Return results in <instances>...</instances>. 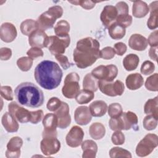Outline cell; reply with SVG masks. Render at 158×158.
I'll use <instances>...</instances> for the list:
<instances>
[{"label": "cell", "mask_w": 158, "mask_h": 158, "mask_svg": "<svg viewBox=\"0 0 158 158\" xmlns=\"http://www.w3.org/2000/svg\"><path fill=\"white\" fill-rule=\"evenodd\" d=\"M99 41L91 37H86L77 41L73 52V59L77 67L85 69L91 66L99 58Z\"/></svg>", "instance_id": "obj_1"}, {"label": "cell", "mask_w": 158, "mask_h": 158, "mask_svg": "<svg viewBox=\"0 0 158 158\" xmlns=\"http://www.w3.org/2000/svg\"><path fill=\"white\" fill-rule=\"evenodd\" d=\"M63 73L59 65L52 60H44L35 67L34 77L41 87L47 90H52L60 85Z\"/></svg>", "instance_id": "obj_2"}, {"label": "cell", "mask_w": 158, "mask_h": 158, "mask_svg": "<svg viewBox=\"0 0 158 158\" xmlns=\"http://www.w3.org/2000/svg\"><path fill=\"white\" fill-rule=\"evenodd\" d=\"M14 94L18 102L26 107L36 108L44 103V96L43 91L31 82L20 83L15 88Z\"/></svg>", "instance_id": "obj_3"}, {"label": "cell", "mask_w": 158, "mask_h": 158, "mask_svg": "<svg viewBox=\"0 0 158 158\" xmlns=\"http://www.w3.org/2000/svg\"><path fill=\"white\" fill-rule=\"evenodd\" d=\"M138 117L131 111L122 112L118 117L111 118L109 122L110 128L113 131L128 130L133 128L135 131L139 130Z\"/></svg>", "instance_id": "obj_4"}, {"label": "cell", "mask_w": 158, "mask_h": 158, "mask_svg": "<svg viewBox=\"0 0 158 158\" xmlns=\"http://www.w3.org/2000/svg\"><path fill=\"white\" fill-rule=\"evenodd\" d=\"M63 14V9L60 6H54L42 13L38 18L37 22L40 29L43 31L53 27L56 20L60 18Z\"/></svg>", "instance_id": "obj_5"}, {"label": "cell", "mask_w": 158, "mask_h": 158, "mask_svg": "<svg viewBox=\"0 0 158 158\" xmlns=\"http://www.w3.org/2000/svg\"><path fill=\"white\" fill-rule=\"evenodd\" d=\"M80 77L76 72H70L67 75L64 80V84L62 88V93L64 97L73 99L80 91Z\"/></svg>", "instance_id": "obj_6"}, {"label": "cell", "mask_w": 158, "mask_h": 158, "mask_svg": "<svg viewBox=\"0 0 158 158\" xmlns=\"http://www.w3.org/2000/svg\"><path fill=\"white\" fill-rule=\"evenodd\" d=\"M158 146V136L156 134H147L137 144L136 154L139 157L149 155Z\"/></svg>", "instance_id": "obj_7"}, {"label": "cell", "mask_w": 158, "mask_h": 158, "mask_svg": "<svg viewBox=\"0 0 158 158\" xmlns=\"http://www.w3.org/2000/svg\"><path fill=\"white\" fill-rule=\"evenodd\" d=\"M91 75L99 81H112L117 76L118 69L114 64L99 65L91 71Z\"/></svg>", "instance_id": "obj_8"}, {"label": "cell", "mask_w": 158, "mask_h": 158, "mask_svg": "<svg viewBox=\"0 0 158 158\" xmlns=\"http://www.w3.org/2000/svg\"><path fill=\"white\" fill-rule=\"evenodd\" d=\"M70 43L69 35L65 37H59L56 35L49 36V43L48 48L52 55L56 56L62 54L65 52V49Z\"/></svg>", "instance_id": "obj_9"}, {"label": "cell", "mask_w": 158, "mask_h": 158, "mask_svg": "<svg viewBox=\"0 0 158 158\" xmlns=\"http://www.w3.org/2000/svg\"><path fill=\"white\" fill-rule=\"evenodd\" d=\"M98 88L102 93L111 97L122 96L125 89L123 83L118 80L114 82L98 80Z\"/></svg>", "instance_id": "obj_10"}, {"label": "cell", "mask_w": 158, "mask_h": 158, "mask_svg": "<svg viewBox=\"0 0 158 158\" xmlns=\"http://www.w3.org/2000/svg\"><path fill=\"white\" fill-rule=\"evenodd\" d=\"M57 123V117L55 114H46L43 118V125L44 127V130L42 133L43 138L57 137L56 128Z\"/></svg>", "instance_id": "obj_11"}, {"label": "cell", "mask_w": 158, "mask_h": 158, "mask_svg": "<svg viewBox=\"0 0 158 158\" xmlns=\"http://www.w3.org/2000/svg\"><path fill=\"white\" fill-rule=\"evenodd\" d=\"M9 112L20 123H23L30 121L31 111L21 107L15 101L8 105Z\"/></svg>", "instance_id": "obj_12"}, {"label": "cell", "mask_w": 158, "mask_h": 158, "mask_svg": "<svg viewBox=\"0 0 158 158\" xmlns=\"http://www.w3.org/2000/svg\"><path fill=\"white\" fill-rule=\"evenodd\" d=\"M40 148L43 154L50 156L57 153L60 149V143L57 137L43 138L40 143Z\"/></svg>", "instance_id": "obj_13"}, {"label": "cell", "mask_w": 158, "mask_h": 158, "mask_svg": "<svg viewBox=\"0 0 158 158\" xmlns=\"http://www.w3.org/2000/svg\"><path fill=\"white\" fill-rule=\"evenodd\" d=\"M54 114L57 117V127L59 128L65 129L70 125L71 117L69 114V106L67 103L62 101L61 106L54 112Z\"/></svg>", "instance_id": "obj_14"}, {"label": "cell", "mask_w": 158, "mask_h": 158, "mask_svg": "<svg viewBox=\"0 0 158 158\" xmlns=\"http://www.w3.org/2000/svg\"><path fill=\"white\" fill-rule=\"evenodd\" d=\"M28 43L32 48H47L49 43V36L44 31L39 28L28 36Z\"/></svg>", "instance_id": "obj_15"}, {"label": "cell", "mask_w": 158, "mask_h": 158, "mask_svg": "<svg viewBox=\"0 0 158 158\" xmlns=\"http://www.w3.org/2000/svg\"><path fill=\"white\" fill-rule=\"evenodd\" d=\"M83 137L84 132L82 128L77 125L73 126L66 136V143L70 147L77 148L81 144Z\"/></svg>", "instance_id": "obj_16"}, {"label": "cell", "mask_w": 158, "mask_h": 158, "mask_svg": "<svg viewBox=\"0 0 158 158\" xmlns=\"http://www.w3.org/2000/svg\"><path fill=\"white\" fill-rule=\"evenodd\" d=\"M117 15V11L115 6L107 5L101 13L100 20L102 25L108 28L112 23L115 22Z\"/></svg>", "instance_id": "obj_17"}, {"label": "cell", "mask_w": 158, "mask_h": 158, "mask_svg": "<svg viewBox=\"0 0 158 158\" xmlns=\"http://www.w3.org/2000/svg\"><path fill=\"white\" fill-rule=\"evenodd\" d=\"M23 145V140L20 137L14 136L7 144L6 156L7 158H17L20 156V148Z\"/></svg>", "instance_id": "obj_18"}, {"label": "cell", "mask_w": 158, "mask_h": 158, "mask_svg": "<svg viewBox=\"0 0 158 158\" xmlns=\"http://www.w3.org/2000/svg\"><path fill=\"white\" fill-rule=\"evenodd\" d=\"M17 31L15 27L10 22L3 23L0 27V38L5 43H11L17 37Z\"/></svg>", "instance_id": "obj_19"}, {"label": "cell", "mask_w": 158, "mask_h": 158, "mask_svg": "<svg viewBox=\"0 0 158 158\" xmlns=\"http://www.w3.org/2000/svg\"><path fill=\"white\" fill-rule=\"evenodd\" d=\"M74 118L75 122L80 125L88 124L92 119L89 107L85 106L78 107L74 112Z\"/></svg>", "instance_id": "obj_20"}, {"label": "cell", "mask_w": 158, "mask_h": 158, "mask_svg": "<svg viewBox=\"0 0 158 158\" xmlns=\"http://www.w3.org/2000/svg\"><path fill=\"white\" fill-rule=\"evenodd\" d=\"M148 44L147 39L143 35L138 33L131 35L128 40L130 48L135 51H144L146 49Z\"/></svg>", "instance_id": "obj_21"}, {"label": "cell", "mask_w": 158, "mask_h": 158, "mask_svg": "<svg viewBox=\"0 0 158 158\" xmlns=\"http://www.w3.org/2000/svg\"><path fill=\"white\" fill-rule=\"evenodd\" d=\"M1 123L5 130L9 133L17 132L19 125L17 120L9 113L5 112L1 118Z\"/></svg>", "instance_id": "obj_22"}, {"label": "cell", "mask_w": 158, "mask_h": 158, "mask_svg": "<svg viewBox=\"0 0 158 158\" xmlns=\"http://www.w3.org/2000/svg\"><path fill=\"white\" fill-rule=\"evenodd\" d=\"M81 149L83 150V158H94L98 152V145L91 139H86L81 143Z\"/></svg>", "instance_id": "obj_23"}, {"label": "cell", "mask_w": 158, "mask_h": 158, "mask_svg": "<svg viewBox=\"0 0 158 158\" xmlns=\"http://www.w3.org/2000/svg\"><path fill=\"white\" fill-rule=\"evenodd\" d=\"M127 87L130 90H136L140 88L144 84V79L139 73L128 75L125 80Z\"/></svg>", "instance_id": "obj_24"}, {"label": "cell", "mask_w": 158, "mask_h": 158, "mask_svg": "<svg viewBox=\"0 0 158 158\" xmlns=\"http://www.w3.org/2000/svg\"><path fill=\"white\" fill-rule=\"evenodd\" d=\"M107 107L106 102L102 100H96L90 104L89 109L92 116L100 117L106 114Z\"/></svg>", "instance_id": "obj_25"}, {"label": "cell", "mask_w": 158, "mask_h": 158, "mask_svg": "<svg viewBox=\"0 0 158 158\" xmlns=\"http://www.w3.org/2000/svg\"><path fill=\"white\" fill-rule=\"evenodd\" d=\"M149 8L148 4L142 1H135L132 6V14L136 18L144 17L149 12Z\"/></svg>", "instance_id": "obj_26"}, {"label": "cell", "mask_w": 158, "mask_h": 158, "mask_svg": "<svg viewBox=\"0 0 158 158\" xmlns=\"http://www.w3.org/2000/svg\"><path fill=\"white\" fill-rule=\"evenodd\" d=\"M151 11L150 17L147 22V26L151 30H154L157 27V15H158V1L152 2L149 6Z\"/></svg>", "instance_id": "obj_27"}, {"label": "cell", "mask_w": 158, "mask_h": 158, "mask_svg": "<svg viewBox=\"0 0 158 158\" xmlns=\"http://www.w3.org/2000/svg\"><path fill=\"white\" fill-rule=\"evenodd\" d=\"M89 133L91 137L94 139H101L105 136L106 128L104 125L101 123L95 122L90 125Z\"/></svg>", "instance_id": "obj_28"}, {"label": "cell", "mask_w": 158, "mask_h": 158, "mask_svg": "<svg viewBox=\"0 0 158 158\" xmlns=\"http://www.w3.org/2000/svg\"><path fill=\"white\" fill-rule=\"evenodd\" d=\"M20 28L23 35L29 36L33 31L40 28L37 21L33 19H27L21 23Z\"/></svg>", "instance_id": "obj_29"}, {"label": "cell", "mask_w": 158, "mask_h": 158, "mask_svg": "<svg viewBox=\"0 0 158 158\" xmlns=\"http://www.w3.org/2000/svg\"><path fill=\"white\" fill-rule=\"evenodd\" d=\"M139 62V57L135 54H129L127 55L123 60V65L127 71L135 70Z\"/></svg>", "instance_id": "obj_30"}, {"label": "cell", "mask_w": 158, "mask_h": 158, "mask_svg": "<svg viewBox=\"0 0 158 158\" xmlns=\"http://www.w3.org/2000/svg\"><path fill=\"white\" fill-rule=\"evenodd\" d=\"M144 112L147 115H152L158 118V98L156 96L148 99L144 104Z\"/></svg>", "instance_id": "obj_31"}, {"label": "cell", "mask_w": 158, "mask_h": 158, "mask_svg": "<svg viewBox=\"0 0 158 158\" xmlns=\"http://www.w3.org/2000/svg\"><path fill=\"white\" fill-rule=\"evenodd\" d=\"M108 31L110 36L115 40L123 38L126 33L125 28L116 22L112 23L108 28Z\"/></svg>", "instance_id": "obj_32"}, {"label": "cell", "mask_w": 158, "mask_h": 158, "mask_svg": "<svg viewBox=\"0 0 158 158\" xmlns=\"http://www.w3.org/2000/svg\"><path fill=\"white\" fill-rule=\"evenodd\" d=\"M83 88L84 89L95 92L98 89V80L91 73H88L83 78Z\"/></svg>", "instance_id": "obj_33"}, {"label": "cell", "mask_w": 158, "mask_h": 158, "mask_svg": "<svg viewBox=\"0 0 158 158\" xmlns=\"http://www.w3.org/2000/svg\"><path fill=\"white\" fill-rule=\"evenodd\" d=\"M70 28L69 23L65 20H61L57 23L54 28V30L56 36L65 37L69 35V32L70 31Z\"/></svg>", "instance_id": "obj_34"}, {"label": "cell", "mask_w": 158, "mask_h": 158, "mask_svg": "<svg viewBox=\"0 0 158 158\" xmlns=\"http://www.w3.org/2000/svg\"><path fill=\"white\" fill-rule=\"evenodd\" d=\"M94 97V92L86 89L80 90L75 97L76 101L80 104H84L89 102Z\"/></svg>", "instance_id": "obj_35"}, {"label": "cell", "mask_w": 158, "mask_h": 158, "mask_svg": "<svg viewBox=\"0 0 158 158\" xmlns=\"http://www.w3.org/2000/svg\"><path fill=\"white\" fill-rule=\"evenodd\" d=\"M109 156L111 158L115 157H131L130 151L120 147H114L109 151Z\"/></svg>", "instance_id": "obj_36"}, {"label": "cell", "mask_w": 158, "mask_h": 158, "mask_svg": "<svg viewBox=\"0 0 158 158\" xmlns=\"http://www.w3.org/2000/svg\"><path fill=\"white\" fill-rule=\"evenodd\" d=\"M146 88L151 91H158V74L156 73L148 78L145 82Z\"/></svg>", "instance_id": "obj_37"}, {"label": "cell", "mask_w": 158, "mask_h": 158, "mask_svg": "<svg viewBox=\"0 0 158 158\" xmlns=\"http://www.w3.org/2000/svg\"><path fill=\"white\" fill-rule=\"evenodd\" d=\"M17 65L22 71L27 72L33 65V59L29 57H22L17 60Z\"/></svg>", "instance_id": "obj_38"}, {"label": "cell", "mask_w": 158, "mask_h": 158, "mask_svg": "<svg viewBox=\"0 0 158 158\" xmlns=\"http://www.w3.org/2000/svg\"><path fill=\"white\" fill-rule=\"evenodd\" d=\"M158 118L154 117L152 115H148L146 116L143 121V125L145 130L151 131L154 130L157 125Z\"/></svg>", "instance_id": "obj_39"}, {"label": "cell", "mask_w": 158, "mask_h": 158, "mask_svg": "<svg viewBox=\"0 0 158 158\" xmlns=\"http://www.w3.org/2000/svg\"><path fill=\"white\" fill-rule=\"evenodd\" d=\"M108 115L111 118H116L119 117L123 112L122 106L117 102L110 104L107 107Z\"/></svg>", "instance_id": "obj_40"}, {"label": "cell", "mask_w": 158, "mask_h": 158, "mask_svg": "<svg viewBox=\"0 0 158 158\" xmlns=\"http://www.w3.org/2000/svg\"><path fill=\"white\" fill-rule=\"evenodd\" d=\"M133 21L132 17L129 15V14H120L117 15L115 22L118 25H121L123 28H126L131 25Z\"/></svg>", "instance_id": "obj_41"}, {"label": "cell", "mask_w": 158, "mask_h": 158, "mask_svg": "<svg viewBox=\"0 0 158 158\" xmlns=\"http://www.w3.org/2000/svg\"><path fill=\"white\" fill-rule=\"evenodd\" d=\"M115 52L114 49L110 46H107L102 49L99 51V57L106 59L110 60L114 57Z\"/></svg>", "instance_id": "obj_42"}, {"label": "cell", "mask_w": 158, "mask_h": 158, "mask_svg": "<svg viewBox=\"0 0 158 158\" xmlns=\"http://www.w3.org/2000/svg\"><path fill=\"white\" fill-rule=\"evenodd\" d=\"M154 70H155V65L150 60L144 61L142 64L140 69L141 73L145 75H148L152 73Z\"/></svg>", "instance_id": "obj_43"}, {"label": "cell", "mask_w": 158, "mask_h": 158, "mask_svg": "<svg viewBox=\"0 0 158 158\" xmlns=\"http://www.w3.org/2000/svg\"><path fill=\"white\" fill-rule=\"evenodd\" d=\"M62 101L57 97H52L47 102V109L51 112H55L61 106Z\"/></svg>", "instance_id": "obj_44"}, {"label": "cell", "mask_w": 158, "mask_h": 158, "mask_svg": "<svg viewBox=\"0 0 158 158\" xmlns=\"http://www.w3.org/2000/svg\"><path fill=\"white\" fill-rule=\"evenodd\" d=\"M69 2L74 4L75 6H80L81 7H83L85 9L89 10L93 9L97 2H94L93 1H83V0H80V1H69Z\"/></svg>", "instance_id": "obj_45"}, {"label": "cell", "mask_w": 158, "mask_h": 158, "mask_svg": "<svg viewBox=\"0 0 158 158\" xmlns=\"http://www.w3.org/2000/svg\"><path fill=\"white\" fill-rule=\"evenodd\" d=\"M111 140L115 145H122L125 143V137L121 131H115L111 136Z\"/></svg>", "instance_id": "obj_46"}, {"label": "cell", "mask_w": 158, "mask_h": 158, "mask_svg": "<svg viewBox=\"0 0 158 158\" xmlns=\"http://www.w3.org/2000/svg\"><path fill=\"white\" fill-rule=\"evenodd\" d=\"M1 97L7 101L13 100L12 89L9 86H1Z\"/></svg>", "instance_id": "obj_47"}, {"label": "cell", "mask_w": 158, "mask_h": 158, "mask_svg": "<svg viewBox=\"0 0 158 158\" xmlns=\"http://www.w3.org/2000/svg\"><path fill=\"white\" fill-rule=\"evenodd\" d=\"M55 57H56V60L59 62V63L60 64V65H61L62 69L64 70L68 69L73 65L72 63H70L69 61L68 57L66 56L60 54V55L56 56Z\"/></svg>", "instance_id": "obj_48"}, {"label": "cell", "mask_w": 158, "mask_h": 158, "mask_svg": "<svg viewBox=\"0 0 158 158\" xmlns=\"http://www.w3.org/2000/svg\"><path fill=\"white\" fill-rule=\"evenodd\" d=\"M27 54L29 57L33 60L39 57H43L44 53L41 48L33 47L27 52Z\"/></svg>", "instance_id": "obj_49"}, {"label": "cell", "mask_w": 158, "mask_h": 158, "mask_svg": "<svg viewBox=\"0 0 158 158\" xmlns=\"http://www.w3.org/2000/svg\"><path fill=\"white\" fill-rule=\"evenodd\" d=\"M43 117V111L42 110H37L36 111H31V119L30 122L33 124L38 123Z\"/></svg>", "instance_id": "obj_50"}, {"label": "cell", "mask_w": 158, "mask_h": 158, "mask_svg": "<svg viewBox=\"0 0 158 158\" xmlns=\"http://www.w3.org/2000/svg\"><path fill=\"white\" fill-rule=\"evenodd\" d=\"M118 15L120 14H127L129 12V8L128 4L123 1H120L116 4V6H115Z\"/></svg>", "instance_id": "obj_51"}, {"label": "cell", "mask_w": 158, "mask_h": 158, "mask_svg": "<svg viewBox=\"0 0 158 158\" xmlns=\"http://www.w3.org/2000/svg\"><path fill=\"white\" fill-rule=\"evenodd\" d=\"M148 44H149V45L151 47H157L158 46V31L156 30L153 32H152L148 40Z\"/></svg>", "instance_id": "obj_52"}, {"label": "cell", "mask_w": 158, "mask_h": 158, "mask_svg": "<svg viewBox=\"0 0 158 158\" xmlns=\"http://www.w3.org/2000/svg\"><path fill=\"white\" fill-rule=\"evenodd\" d=\"M114 51L118 56H123L127 51V47L126 44L122 42H118L114 44Z\"/></svg>", "instance_id": "obj_53"}, {"label": "cell", "mask_w": 158, "mask_h": 158, "mask_svg": "<svg viewBox=\"0 0 158 158\" xmlns=\"http://www.w3.org/2000/svg\"><path fill=\"white\" fill-rule=\"evenodd\" d=\"M12 56V51L8 48H2L0 49V58L1 60H7Z\"/></svg>", "instance_id": "obj_54"}, {"label": "cell", "mask_w": 158, "mask_h": 158, "mask_svg": "<svg viewBox=\"0 0 158 158\" xmlns=\"http://www.w3.org/2000/svg\"><path fill=\"white\" fill-rule=\"evenodd\" d=\"M149 57L154 61H157V47H151L149 51Z\"/></svg>", "instance_id": "obj_55"}]
</instances>
